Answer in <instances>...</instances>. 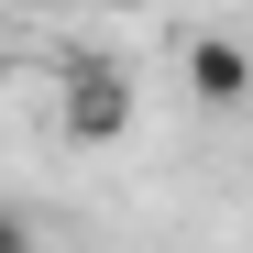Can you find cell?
Segmentation results:
<instances>
[{"instance_id": "3", "label": "cell", "mask_w": 253, "mask_h": 253, "mask_svg": "<svg viewBox=\"0 0 253 253\" xmlns=\"http://www.w3.org/2000/svg\"><path fill=\"white\" fill-rule=\"evenodd\" d=\"M0 253H33V220H22L11 198H0Z\"/></svg>"}, {"instance_id": "1", "label": "cell", "mask_w": 253, "mask_h": 253, "mask_svg": "<svg viewBox=\"0 0 253 253\" xmlns=\"http://www.w3.org/2000/svg\"><path fill=\"white\" fill-rule=\"evenodd\" d=\"M55 121H66V143H121L132 132V77H121L110 55H77L55 77Z\"/></svg>"}, {"instance_id": "2", "label": "cell", "mask_w": 253, "mask_h": 253, "mask_svg": "<svg viewBox=\"0 0 253 253\" xmlns=\"http://www.w3.org/2000/svg\"><path fill=\"white\" fill-rule=\"evenodd\" d=\"M187 99L198 110H242L253 99V66H242L231 33H198V44H187Z\"/></svg>"}]
</instances>
